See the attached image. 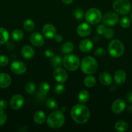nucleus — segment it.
<instances>
[{
    "label": "nucleus",
    "instance_id": "nucleus-40",
    "mask_svg": "<svg viewBox=\"0 0 132 132\" xmlns=\"http://www.w3.org/2000/svg\"><path fill=\"white\" fill-rule=\"evenodd\" d=\"M106 29H107V28H106L104 24H99V25L97 27V30H96V31H97L98 34L104 35V34L105 32H106Z\"/></svg>",
    "mask_w": 132,
    "mask_h": 132
},
{
    "label": "nucleus",
    "instance_id": "nucleus-43",
    "mask_svg": "<svg viewBox=\"0 0 132 132\" xmlns=\"http://www.w3.org/2000/svg\"><path fill=\"white\" fill-rule=\"evenodd\" d=\"M54 38V39H55V41L58 43H60L63 41V37H62V35L60 34H56Z\"/></svg>",
    "mask_w": 132,
    "mask_h": 132
},
{
    "label": "nucleus",
    "instance_id": "nucleus-23",
    "mask_svg": "<svg viewBox=\"0 0 132 132\" xmlns=\"http://www.w3.org/2000/svg\"><path fill=\"white\" fill-rule=\"evenodd\" d=\"M114 127H115V130L117 131H126L129 128V125L128 124V122L124 121H119L116 122Z\"/></svg>",
    "mask_w": 132,
    "mask_h": 132
},
{
    "label": "nucleus",
    "instance_id": "nucleus-5",
    "mask_svg": "<svg viewBox=\"0 0 132 132\" xmlns=\"http://www.w3.org/2000/svg\"><path fill=\"white\" fill-rule=\"evenodd\" d=\"M63 65L67 70L75 71L80 66V60L75 54H66L63 59Z\"/></svg>",
    "mask_w": 132,
    "mask_h": 132
},
{
    "label": "nucleus",
    "instance_id": "nucleus-49",
    "mask_svg": "<svg viewBox=\"0 0 132 132\" xmlns=\"http://www.w3.org/2000/svg\"><path fill=\"white\" fill-rule=\"evenodd\" d=\"M65 110H66V108H65V107L63 106L62 108H61V111H62V112H64Z\"/></svg>",
    "mask_w": 132,
    "mask_h": 132
},
{
    "label": "nucleus",
    "instance_id": "nucleus-7",
    "mask_svg": "<svg viewBox=\"0 0 132 132\" xmlns=\"http://www.w3.org/2000/svg\"><path fill=\"white\" fill-rule=\"evenodd\" d=\"M113 9L118 14L127 15L131 10V5L129 0H115L113 3Z\"/></svg>",
    "mask_w": 132,
    "mask_h": 132
},
{
    "label": "nucleus",
    "instance_id": "nucleus-18",
    "mask_svg": "<svg viewBox=\"0 0 132 132\" xmlns=\"http://www.w3.org/2000/svg\"><path fill=\"white\" fill-rule=\"evenodd\" d=\"M21 55L26 59H31L34 56L35 52L33 48L29 45H25L21 48Z\"/></svg>",
    "mask_w": 132,
    "mask_h": 132
},
{
    "label": "nucleus",
    "instance_id": "nucleus-45",
    "mask_svg": "<svg viewBox=\"0 0 132 132\" xmlns=\"http://www.w3.org/2000/svg\"><path fill=\"white\" fill-rule=\"evenodd\" d=\"M6 46L10 50H12L15 48V46H14V44L12 42H7V44H6Z\"/></svg>",
    "mask_w": 132,
    "mask_h": 132
},
{
    "label": "nucleus",
    "instance_id": "nucleus-48",
    "mask_svg": "<svg viewBox=\"0 0 132 132\" xmlns=\"http://www.w3.org/2000/svg\"><path fill=\"white\" fill-rule=\"evenodd\" d=\"M128 111L129 112H130V113H132V105L129 106V107L128 108Z\"/></svg>",
    "mask_w": 132,
    "mask_h": 132
},
{
    "label": "nucleus",
    "instance_id": "nucleus-9",
    "mask_svg": "<svg viewBox=\"0 0 132 132\" xmlns=\"http://www.w3.org/2000/svg\"><path fill=\"white\" fill-rule=\"evenodd\" d=\"M10 70L14 74L20 76L25 73L27 71V67L23 62L20 61H14L10 65Z\"/></svg>",
    "mask_w": 132,
    "mask_h": 132
},
{
    "label": "nucleus",
    "instance_id": "nucleus-1",
    "mask_svg": "<svg viewBox=\"0 0 132 132\" xmlns=\"http://www.w3.org/2000/svg\"><path fill=\"white\" fill-rule=\"evenodd\" d=\"M71 116L75 122L80 125H84L89 121L91 114L87 107L80 103L75 105L71 108Z\"/></svg>",
    "mask_w": 132,
    "mask_h": 132
},
{
    "label": "nucleus",
    "instance_id": "nucleus-31",
    "mask_svg": "<svg viewBox=\"0 0 132 132\" xmlns=\"http://www.w3.org/2000/svg\"><path fill=\"white\" fill-rule=\"evenodd\" d=\"M45 105L49 109L54 110L58 108V103L55 99H53V98H49V99H47L45 101Z\"/></svg>",
    "mask_w": 132,
    "mask_h": 132
},
{
    "label": "nucleus",
    "instance_id": "nucleus-47",
    "mask_svg": "<svg viewBox=\"0 0 132 132\" xmlns=\"http://www.w3.org/2000/svg\"><path fill=\"white\" fill-rule=\"evenodd\" d=\"M99 37L98 36H95V37H94V38H93V41H94V42H98V41H99Z\"/></svg>",
    "mask_w": 132,
    "mask_h": 132
},
{
    "label": "nucleus",
    "instance_id": "nucleus-29",
    "mask_svg": "<svg viewBox=\"0 0 132 132\" xmlns=\"http://www.w3.org/2000/svg\"><path fill=\"white\" fill-rule=\"evenodd\" d=\"M23 27L27 32H31L35 28V23L34 21L32 19H26L24 22H23Z\"/></svg>",
    "mask_w": 132,
    "mask_h": 132
},
{
    "label": "nucleus",
    "instance_id": "nucleus-14",
    "mask_svg": "<svg viewBox=\"0 0 132 132\" xmlns=\"http://www.w3.org/2000/svg\"><path fill=\"white\" fill-rule=\"evenodd\" d=\"M126 107L125 101L121 99H118L114 101L111 105V110L113 113L119 114L124 112Z\"/></svg>",
    "mask_w": 132,
    "mask_h": 132
},
{
    "label": "nucleus",
    "instance_id": "nucleus-26",
    "mask_svg": "<svg viewBox=\"0 0 132 132\" xmlns=\"http://www.w3.org/2000/svg\"><path fill=\"white\" fill-rule=\"evenodd\" d=\"M74 49H75L74 44L72 43V42L67 41V42H65L63 45H62V51L63 54H71V53L73 51Z\"/></svg>",
    "mask_w": 132,
    "mask_h": 132
},
{
    "label": "nucleus",
    "instance_id": "nucleus-8",
    "mask_svg": "<svg viewBox=\"0 0 132 132\" xmlns=\"http://www.w3.org/2000/svg\"><path fill=\"white\" fill-rule=\"evenodd\" d=\"M102 22L105 25L113 27L115 26L119 22V16L116 12H109L102 17Z\"/></svg>",
    "mask_w": 132,
    "mask_h": 132
},
{
    "label": "nucleus",
    "instance_id": "nucleus-24",
    "mask_svg": "<svg viewBox=\"0 0 132 132\" xmlns=\"http://www.w3.org/2000/svg\"><path fill=\"white\" fill-rule=\"evenodd\" d=\"M78 101L81 104H84L87 103L89 99V94L87 90H82L79 92L78 95Z\"/></svg>",
    "mask_w": 132,
    "mask_h": 132
},
{
    "label": "nucleus",
    "instance_id": "nucleus-6",
    "mask_svg": "<svg viewBox=\"0 0 132 132\" xmlns=\"http://www.w3.org/2000/svg\"><path fill=\"white\" fill-rule=\"evenodd\" d=\"M85 18L89 24H97L102 20V14L97 8H91L85 13Z\"/></svg>",
    "mask_w": 132,
    "mask_h": 132
},
{
    "label": "nucleus",
    "instance_id": "nucleus-44",
    "mask_svg": "<svg viewBox=\"0 0 132 132\" xmlns=\"http://www.w3.org/2000/svg\"><path fill=\"white\" fill-rule=\"evenodd\" d=\"M126 99L129 103H132V90L129 91L126 95Z\"/></svg>",
    "mask_w": 132,
    "mask_h": 132
},
{
    "label": "nucleus",
    "instance_id": "nucleus-39",
    "mask_svg": "<svg viewBox=\"0 0 132 132\" xmlns=\"http://www.w3.org/2000/svg\"><path fill=\"white\" fill-rule=\"evenodd\" d=\"M94 54L95 56L100 57L104 56V55L106 54V50H105L103 48L98 47V48H97L95 50H94Z\"/></svg>",
    "mask_w": 132,
    "mask_h": 132
},
{
    "label": "nucleus",
    "instance_id": "nucleus-30",
    "mask_svg": "<svg viewBox=\"0 0 132 132\" xmlns=\"http://www.w3.org/2000/svg\"><path fill=\"white\" fill-rule=\"evenodd\" d=\"M49 90H50V85L48 82H41L39 86V91H40V94H42L43 95H46L47 94L49 93Z\"/></svg>",
    "mask_w": 132,
    "mask_h": 132
},
{
    "label": "nucleus",
    "instance_id": "nucleus-13",
    "mask_svg": "<svg viewBox=\"0 0 132 132\" xmlns=\"http://www.w3.org/2000/svg\"><path fill=\"white\" fill-rule=\"evenodd\" d=\"M42 32L43 36L47 39H53L56 35V29L54 25L50 23L44 24L42 28Z\"/></svg>",
    "mask_w": 132,
    "mask_h": 132
},
{
    "label": "nucleus",
    "instance_id": "nucleus-19",
    "mask_svg": "<svg viewBox=\"0 0 132 132\" xmlns=\"http://www.w3.org/2000/svg\"><path fill=\"white\" fill-rule=\"evenodd\" d=\"M99 81L104 86H109L113 82V77L109 73L104 72L100 74Z\"/></svg>",
    "mask_w": 132,
    "mask_h": 132
},
{
    "label": "nucleus",
    "instance_id": "nucleus-50",
    "mask_svg": "<svg viewBox=\"0 0 132 132\" xmlns=\"http://www.w3.org/2000/svg\"><path fill=\"white\" fill-rule=\"evenodd\" d=\"M130 18H131V21H132V12H131V15H130Z\"/></svg>",
    "mask_w": 132,
    "mask_h": 132
},
{
    "label": "nucleus",
    "instance_id": "nucleus-28",
    "mask_svg": "<svg viewBox=\"0 0 132 132\" xmlns=\"http://www.w3.org/2000/svg\"><path fill=\"white\" fill-rule=\"evenodd\" d=\"M84 84L86 87H93L96 84L95 77L93 76H91V75L86 76L84 80Z\"/></svg>",
    "mask_w": 132,
    "mask_h": 132
},
{
    "label": "nucleus",
    "instance_id": "nucleus-17",
    "mask_svg": "<svg viewBox=\"0 0 132 132\" xmlns=\"http://www.w3.org/2000/svg\"><path fill=\"white\" fill-rule=\"evenodd\" d=\"M93 48V43L90 39H85L82 40L79 44V48L80 51L84 53L89 52Z\"/></svg>",
    "mask_w": 132,
    "mask_h": 132
},
{
    "label": "nucleus",
    "instance_id": "nucleus-35",
    "mask_svg": "<svg viewBox=\"0 0 132 132\" xmlns=\"http://www.w3.org/2000/svg\"><path fill=\"white\" fill-rule=\"evenodd\" d=\"M65 89V88L64 85H62V83H60L54 87V92L58 95H60L64 92Z\"/></svg>",
    "mask_w": 132,
    "mask_h": 132
},
{
    "label": "nucleus",
    "instance_id": "nucleus-20",
    "mask_svg": "<svg viewBox=\"0 0 132 132\" xmlns=\"http://www.w3.org/2000/svg\"><path fill=\"white\" fill-rule=\"evenodd\" d=\"M12 83V79L9 74L6 73H0V88H6Z\"/></svg>",
    "mask_w": 132,
    "mask_h": 132
},
{
    "label": "nucleus",
    "instance_id": "nucleus-32",
    "mask_svg": "<svg viewBox=\"0 0 132 132\" xmlns=\"http://www.w3.org/2000/svg\"><path fill=\"white\" fill-rule=\"evenodd\" d=\"M25 90L28 94H32L36 90V85L32 82H27L25 85Z\"/></svg>",
    "mask_w": 132,
    "mask_h": 132
},
{
    "label": "nucleus",
    "instance_id": "nucleus-42",
    "mask_svg": "<svg viewBox=\"0 0 132 132\" xmlns=\"http://www.w3.org/2000/svg\"><path fill=\"white\" fill-rule=\"evenodd\" d=\"M7 107V103L6 101L1 99L0 100V110H5Z\"/></svg>",
    "mask_w": 132,
    "mask_h": 132
},
{
    "label": "nucleus",
    "instance_id": "nucleus-11",
    "mask_svg": "<svg viewBox=\"0 0 132 132\" xmlns=\"http://www.w3.org/2000/svg\"><path fill=\"white\" fill-rule=\"evenodd\" d=\"M25 103V99L23 95L20 94H16L12 97L10 101V107L13 110H19L21 108Z\"/></svg>",
    "mask_w": 132,
    "mask_h": 132
},
{
    "label": "nucleus",
    "instance_id": "nucleus-25",
    "mask_svg": "<svg viewBox=\"0 0 132 132\" xmlns=\"http://www.w3.org/2000/svg\"><path fill=\"white\" fill-rule=\"evenodd\" d=\"M11 37L13 40L16 41H21L24 37V33L20 29H15L12 32Z\"/></svg>",
    "mask_w": 132,
    "mask_h": 132
},
{
    "label": "nucleus",
    "instance_id": "nucleus-15",
    "mask_svg": "<svg viewBox=\"0 0 132 132\" xmlns=\"http://www.w3.org/2000/svg\"><path fill=\"white\" fill-rule=\"evenodd\" d=\"M30 41L34 46L41 47L45 43V40L41 34L38 32H34L30 36Z\"/></svg>",
    "mask_w": 132,
    "mask_h": 132
},
{
    "label": "nucleus",
    "instance_id": "nucleus-16",
    "mask_svg": "<svg viewBox=\"0 0 132 132\" xmlns=\"http://www.w3.org/2000/svg\"><path fill=\"white\" fill-rule=\"evenodd\" d=\"M113 79L116 85H122L126 80V73L124 70H118L114 74Z\"/></svg>",
    "mask_w": 132,
    "mask_h": 132
},
{
    "label": "nucleus",
    "instance_id": "nucleus-3",
    "mask_svg": "<svg viewBox=\"0 0 132 132\" xmlns=\"http://www.w3.org/2000/svg\"><path fill=\"white\" fill-rule=\"evenodd\" d=\"M98 63L94 57L87 56L82 59L80 63L81 70L86 75H92L95 73L98 69Z\"/></svg>",
    "mask_w": 132,
    "mask_h": 132
},
{
    "label": "nucleus",
    "instance_id": "nucleus-2",
    "mask_svg": "<svg viewBox=\"0 0 132 132\" xmlns=\"http://www.w3.org/2000/svg\"><path fill=\"white\" fill-rule=\"evenodd\" d=\"M46 121L49 127L53 129H58L63 126L65 118L63 112L61 110H55L49 115Z\"/></svg>",
    "mask_w": 132,
    "mask_h": 132
},
{
    "label": "nucleus",
    "instance_id": "nucleus-4",
    "mask_svg": "<svg viewBox=\"0 0 132 132\" xmlns=\"http://www.w3.org/2000/svg\"><path fill=\"white\" fill-rule=\"evenodd\" d=\"M107 50L113 57H120L124 54L125 47L121 41L119 39H113L109 43Z\"/></svg>",
    "mask_w": 132,
    "mask_h": 132
},
{
    "label": "nucleus",
    "instance_id": "nucleus-12",
    "mask_svg": "<svg viewBox=\"0 0 132 132\" xmlns=\"http://www.w3.org/2000/svg\"><path fill=\"white\" fill-rule=\"evenodd\" d=\"M92 28L89 23H82L78 26L76 28V32L80 37H85L89 36L91 33Z\"/></svg>",
    "mask_w": 132,
    "mask_h": 132
},
{
    "label": "nucleus",
    "instance_id": "nucleus-41",
    "mask_svg": "<svg viewBox=\"0 0 132 132\" xmlns=\"http://www.w3.org/2000/svg\"><path fill=\"white\" fill-rule=\"evenodd\" d=\"M44 55H45V56H46L47 57L52 58L54 55V53L52 49L48 48L44 52Z\"/></svg>",
    "mask_w": 132,
    "mask_h": 132
},
{
    "label": "nucleus",
    "instance_id": "nucleus-46",
    "mask_svg": "<svg viewBox=\"0 0 132 132\" xmlns=\"http://www.w3.org/2000/svg\"><path fill=\"white\" fill-rule=\"evenodd\" d=\"M62 1L65 5H71L72 1H73V0H62Z\"/></svg>",
    "mask_w": 132,
    "mask_h": 132
},
{
    "label": "nucleus",
    "instance_id": "nucleus-10",
    "mask_svg": "<svg viewBox=\"0 0 132 132\" xmlns=\"http://www.w3.org/2000/svg\"><path fill=\"white\" fill-rule=\"evenodd\" d=\"M53 77L56 81L59 83H63L68 79V74L63 68L58 67V68H55L53 72Z\"/></svg>",
    "mask_w": 132,
    "mask_h": 132
},
{
    "label": "nucleus",
    "instance_id": "nucleus-22",
    "mask_svg": "<svg viewBox=\"0 0 132 132\" xmlns=\"http://www.w3.org/2000/svg\"><path fill=\"white\" fill-rule=\"evenodd\" d=\"M9 33L7 30L0 27V45L6 43L9 41Z\"/></svg>",
    "mask_w": 132,
    "mask_h": 132
},
{
    "label": "nucleus",
    "instance_id": "nucleus-34",
    "mask_svg": "<svg viewBox=\"0 0 132 132\" xmlns=\"http://www.w3.org/2000/svg\"><path fill=\"white\" fill-rule=\"evenodd\" d=\"M120 24L124 28H129L131 25V19L128 17H123L120 19Z\"/></svg>",
    "mask_w": 132,
    "mask_h": 132
},
{
    "label": "nucleus",
    "instance_id": "nucleus-38",
    "mask_svg": "<svg viewBox=\"0 0 132 132\" xmlns=\"http://www.w3.org/2000/svg\"><path fill=\"white\" fill-rule=\"evenodd\" d=\"M9 63V59L5 55H0V67H6Z\"/></svg>",
    "mask_w": 132,
    "mask_h": 132
},
{
    "label": "nucleus",
    "instance_id": "nucleus-37",
    "mask_svg": "<svg viewBox=\"0 0 132 132\" xmlns=\"http://www.w3.org/2000/svg\"><path fill=\"white\" fill-rule=\"evenodd\" d=\"M7 120V115L4 110H0V126L5 125Z\"/></svg>",
    "mask_w": 132,
    "mask_h": 132
},
{
    "label": "nucleus",
    "instance_id": "nucleus-36",
    "mask_svg": "<svg viewBox=\"0 0 132 132\" xmlns=\"http://www.w3.org/2000/svg\"><path fill=\"white\" fill-rule=\"evenodd\" d=\"M114 34H115V32H114L113 30L110 28H107L104 36L105 38L107 39H111L113 37Z\"/></svg>",
    "mask_w": 132,
    "mask_h": 132
},
{
    "label": "nucleus",
    "instance_id": "nucleus-33",
    "mask_svg": "<svg viewBox=\"0 0 132 132\" xmlns=\"http://www.w3.org/2000/svg\"><path fill=\"white\" fill-rule=\"evenodd\" d=\"M73 15L75 17V18L78 20H82L83 19V18H84V14L83 10H82L81 9H76L73 12Z\"/></svg>",
    "mask_w": 132,
    "mask_h": 132
},
{
    "label": "nucleus",
    "instance_id": "nucleus-27",
    "mask_svg": "<svg viewBox=\"0 0 132 132\" xmlns=\"http://www.w3.org/2000/svg\"><path fill=\"white\" fill-rule=\"evenodd\" d=\"M50 64L53 68H58V67H61L62 64H63V59H62L60 55H54L51 58L50 60Z\"/></svg>",
    "mask_w": 132,
    "mask_h": 132
},
{
    "label": "nucleus",
    "instance_id": "nucleus-21",
    "mask_svg": "<svg viewBox=\"0 0 132 132\" xmlns=\"http://www.w3.org/2000/svg\"><path fill=\"white\" fill-rule=\"evenodd\" d=\"M47 119L46 114L43 111H38L34 115V122L37 125H42Z\"/></svg>",
    "mask_w": 132,
    "mask_h": 132
}]
</instances>
